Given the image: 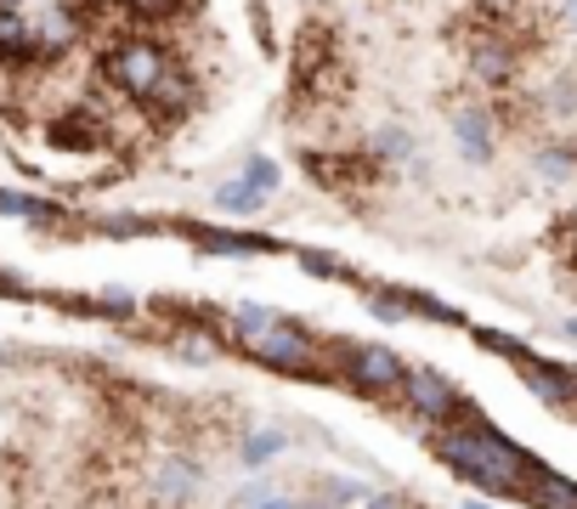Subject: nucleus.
Segmentation results:
<instances>
[{
	"instance_id": "1",
	"label": "nucleus",
	"mask_w": 577,
	"mask_h": 509,
	"mask_svg": "<svg viewBox=\"0 0 577 509\" xmlns=\"http://www.w3.org/2000/svg\"><path fill=\"white\" fill-rule=\"evenodd\" d=\"M430 453H436L441 464H448L453 475H464L470 487L509 493V498H521V493H527V482L538 475L532 453H527V448H516V441H509L498 425H487L475 402H464V407H459L453 425L430 430Z\"/></svg>"
},
{
	"instance_id": "2",
	"label": "nucleus",
	"mask_w": 577,
	"mask_h": 509,
	"mask_svg": "<svg viewBox=\"0 0 577 509\" xmlns=\"http://www.w3.org/2000/svg\"><path fill=\"white\" fill-rule=\"evenodd\" d=\"M164 74H170V51L142 41V34H125V41H114L102 51V80H108L125 102H136V108H148V96L159 91Z\"/></svg>"
},
{
	"instance_id": "3",
	"label": "nucleus",
	"mask_w": 577,
	"mask_h": 509,
	"mask_svg": "<svg viewBox=\"0 0 577 509\" xmlns=\"http://www.w3.org/2000/svg\"><path fill=\"white\" fill-rule=\"evenodd\" d=\"M328 357H334V380H346L362 396H391L414 373L391 346H368V339H357V346H328Z\"/></svg>"
},
{
	"instance_id": "4",
	"label": "nucleus",
	"mask_w": 577,
	"mask_h": 509,
	"mask_svg": "<svg viewBox=\"0 0 577 509\" xmlns=\"http://www.w3.org/2000/svg\"><path fill=\"white\" fill-rule=\"evenodd\" d=\"M250 357L266 362V368H284V373H323V380H334V373L323 368V346L300 323H289V317H278L266 334H255Z\"/></svg>"
},
{
	"instance_id": "5",
	"label": "nucleus",
	"mask_w": 577,
	"mask_h": 509,
	"mask_svg": "<svg viewBox=\"0 0 577 509\" xmlns=\"http://www.w3.org/2000/svg\"><path fill=\"white\" fill-rule=\"evenodd\" d=\"M464 402H470V396H459V385H453L441 368H414V373H407V385H402V407H407L419 425H430V430L453 425V414H459Z\"/></svg>"
},
{
	"instance_id": "6",
	"label": "nucleus",
	"mask_w": 577,
	"mask_h": 509,
	"mask_svg": "<svg viewBox=\"0 0 577 509\" xmlns=\"http://www.w3.org/2000/svg\"><path fill=\"white\" fill-rule=\"evenodd\" d=\"M198 482H204V470H198V459L182 453V448H170V453H159V459L148 464V493H153L159 509H187V504L198 498Z\"/></svg>"
},
{
	"instance_id": "7",
	"label": "nucleus",
	"mask_w": 577,
	"mask_h": 509,
	"mask_svg": "<svg viewBox=\"0 0 577 509\" xmlns=\"http://www.w3.org/2000/svg\"><path fill=\"white\" fill-rule=\"evenodd\" d=\"M521 380L532 385V396H543L550 407H566V414H577V368H561V362H543V357H516Z\"/></svg>"
},
{
	"instance_id": "8",
	"label": "nucleus",
	"mask_w": 577,
	"mask_h": 509,
	"mask_svg": "<svg viewBox=\"0 0 577 509\" xmlns=\"http://www.w3.org/2000/svg\"><path fill=\"white\" fill-rule=\"evenodd\" d=\"M516 68H521V51L509 46L504 34H482V41L470 46V80H475V85L504 91L509 80H516Z\"/></svg>"
},
{
	"instance_id": "9",
	"label": "nucleus",
	"mask_w": 577,
	"mask_h": 509,
	"mask_svg": "<svg viewBox=\"0 0 577 509\" xmlns=\"http://www.w3.org/2000/svg\"><path fill=\"white\" fill-rule=\"evenodd\" d=\"M448 125H453V136H459V148H464L470 164H487V159H493V148H498V125H493L487 108H453Z\"/></svg>"
},
{
	"instance_id": "10",
	"label": "nucleus",
	"mask_w": 577,
	"mask_h": 509,
	"mask_svg": "<svg viewBox=\"0 0 577 509\" xmlns=\"http://www.w3.org/2000/svg\"><path fill=\"white\" fill-rule=\"evenodd\" d=\"M521 504H527V509H577V482H572V475H555V470L538 464V475L527 482Z\"/></svg>"
},
{
	"instance_id": "11",
	"label": "nucleus",
	"mask_w": 577,
	"mask_h": 509,
	"mask_svg": "<svg viewBox=\"0 0 577 509\" xmlns=\"http://www.w3.org/2000/svg\"><path fill=\"white\" fill-rule=\"evenodd\" d=\"M193 244L204 255H266L272 238H255V232H210V227H187Z\"/></svg>"
},
{
	"instance_id": "12",
	"label": "nucleus",
	"mask_w": 577,
	"mask_h": 509,
	"mask_svg": "<svg viewBox=\"0 0 577 509\" xmlns=\"http://www.w3.org/2000/svg\"><path fill=\"white\" fill-rule=\"evenodd\" d=\"M368 153L380 164H402V159H414V136H407L402 125H380L368 136Z\"/></svg>"
},
{
	"instance_id": "13",
	"label": "nucleus",
	"mask_w": 577,
	"mask_h": 509,
	"mask_svg": "<svg viewBox=\"0 0 577 509\" xmlns=\"http://www.w3.org/2000/svg\"><path fill=\"white\" fill-rule=\"evenodd\" d=\"M278 317H284V312H272V305H261V300H238V305H232V334L250 346V339H255V334H266Z\"/></svg>"
},
{
	"instance_id": "14",
	"label": "nucleus",
	"mask_w": 577,
	"mask_h": 509,
	"mask_svg": "<svg viewBox=\"0 0 577 509\" xmlns=\"http://www.w3.org/2000/svg\"><path fill=\"white\" fill-rule=\"evenodd\" d=\"M532 170H538V182H572L577 176V148H538Z\"/></svg>"
},
{
	"instance_id": "15",
	"label": "nucleus",
	"mask_w": 577,
	"mask_h": 509,
	"mask_svg": "<svg viewBox=\"0 0 577 509\" xmlns=\"http://www.w3.org/2000/svg\"><path fill=\"white\" fill-rule=\"evenodd\" d=\"M284 448H289V436L266 425V430H250V436H244V448H238V453H244V464H266V459H278Z\"/></svg>"
},
{
	"instance_id": "16",
	"label": "nucleus",
	"mask_w": 577,
	"mask_h": 509,
	"mask_svg": "<svg viewBox=\"0 0 577 509\" xmlns=\"http://www.w3.org/2000/svg\"><path fill=\"white\" fill-rule=\"evenodd\" d=\"M538 102H543L550 114H577V74H555L550 85L538 91Z\"/></svg>"
},
{
	"instance_id": "17",
	"label": "nucleus",
	"mask_w": 577,
	"mask_h": 509,
	"mask_svg": "<svg viewBox=\"0 0 577 509\" xmlns=\"http://www.w3.org/2000/svg\"><path fill=\"white\" fill-rule=\"evenodd\" d=\"M261 204V193L250 187V182H227V187H216V210H232V216H250Z\"/></svg>"
},
{
	"instance_id": "18",
	"label": "nucleus",
	"mask_w": 577,
	"mask_h": 509,
	"mask_svg": "<svg viewBox=\"0 0 577 509\" xmlns=\"http://www.w3.org/2000/svg\"><path fill=\"white\" fill-rule=\"evenodd\" d=\"M244 182H250L255 193H272V187L284 182V170H278V164H272V159L261 153V159H250V164H244Z\"/></svg>"
},
{
	"instance_id": "19",
	"label": "nucleus",
	"mask_w": 577,
	"mask_h": 509,
	"mask_svg": "<svg viewBox=\"0 0 577 509\" xmlns=\"http://www.w3.org/2000/svg\"><path fill=\"white\" fill-rule=\"evenodd\" d=\"M300 266H305V271H318V278H346V266L328 261V255H300Z\"/></svg>"
},
{
	"instance_id": "20",
	"label": "nucleus",
	"mask_w": 577,
	"mask_h": 509,
	"mask_svg": "<svg viewBox=\"0 0 577 509\" xmlns=\"http://www.w3.org/2000/svg\"><path fill=\"white\" fill-rule=\"evenodd\" d=\"M368 312H373V317H380V323H402V317H407V305H396L391 294H380V300H373V305H368Z\"/></svg>"
},
{
	"instance_id": "21",
	"label": "nucleus",
	"mask_w": 577,
	"mask_h": 509,
	"mask_svg": "<svg viewBox=\"0 0 577 509\" xmlns=\"http://www.w3.org/2000/svg\"><path fill=\"white\" fill-rule=\"evenodd\" d=\"M368 509H414V504H407L402 493H373V498H368Z\"/></svg>"
},
{
	"instance_id": "22",
	"label": "nucleus",
	"mask_w": 577,
	"mask_h": 509,
	"mask_svg": "<svg viewBox=\"0 0 577 509\" xmlns=\"http://www.w3.org/2000/svg\"><path fill=\"white\" fill-rule=\"evenodd\" d=\"M561 23H566V28H577V0H561Z\"/></svg>"
},
{
	"instance_id": "23",
	"label": "nucleus",
	"mask_w": 577,
	"mask_h": 509,
	"mask_svg": "<svg viewBox=\"0 0 577 509\" xmlns=\"http://www.w3.org/2000/svg\"><path fill=\"white\" fill-rule=\"evenodd\" d=\"M566 334H572V339H577V317H566Z\"/></svg>"
},
{
	"instance_id": "24",
	"label": "nucleus",
	"mask_w": 577,
	"mask_h": 509,
	"mask_svg": "<svg viewBox=\"0 0 577 509\" xmlns=\"http://www.w3.org/2000/svg\"><path fill=\"white\" fill-rule=\"evenodd\" d=\"M464 509H493V504H464Z\"/></svg>"
}]
</instances>
